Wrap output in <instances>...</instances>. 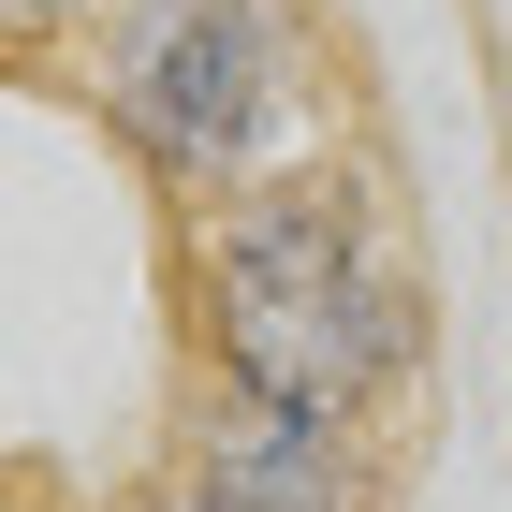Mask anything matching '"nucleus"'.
Masks as SVG:
<instances>
[{
  "instance_id": "1",
  "label": "nucleus",
  "mask_w": 512,
  "mask_h": 512,
  "mask_svg": "<svg viewBox=\"0 0 512 512\" xmlns=\"http://www.w3.org/2000/svg\"><path fill=\"white\" fill-rule=\"evenodd\" d=\"M176 293H191V366L235 395H278L308 425H381L425 366V278L366 161L308 147L249 191L176 220Z\"/></svg>"
},
{
  "instance_id": "2",
  "label": "nucleus",
  "mask_w": 512,
  "mask_h": 512,
  "mask_svg": "<svg viewBox=\"0 0 512 512\" xmlns=\"http://www.w3.org/2000/svg\"><path fill=\"white\" fill-rule=\"evenodd\" d=\"M88 103L176 220L322 147V15L308 0H118L88 30Z\"/></svg>"
},
{
  "instance_id": "3",
  "label": "nucleus",
  "mask_w": 512,
  "mask_h": 512,
  "mask_svg": "<svg viewBox=\"0 0 512 512\" xmlns=\"http://www.w3.org/2000/svg\"><path fill=\"white\" fill-rule=\"evenodd\" d=\"M147 512H395L366 425H308L278 395L191 381V425H176V469L147 483Z\"/></svg>"
},
{
  "instance_id": "4",
  "label": "nucleus",
  "mask_w": 512,
  "mask_h": 512,
  "mask_svg": "<svg viewBox=\"0 0 512 512\" xmlns=\"http://www.w3.org/2000/svg\"><path fill=\"white\" fill-rule=\"evenodd\" d=\"M103 15H118V0H0L15 44H74V30H103Z\"/></svg>"
}]
</instances>
